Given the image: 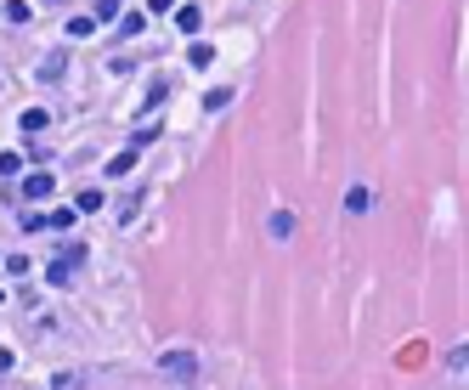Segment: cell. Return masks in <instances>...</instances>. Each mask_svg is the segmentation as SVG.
<instances>
[{
    "label": "cell",
    "instance_id": "8",
    "mask_svg": "<svg viewBox=\"0 0 469 390\" xmlns=\"http://www.w3.org/2000/svg\"><path fill=\"white\" fill-rule=\"evenodd\" d=\"M130 170H136V148H125V153L108 158V175H130Z\"/></svg>",
    "mask_w": 469,
    "mask_h": 390
},
{
    "label": "cell",
    "instance_id": "9",
    "mask_svg": "<svg viewBox=\"0 0 469 390\" xmlns=\"http://www.w3.org/2000/svg\"><path fill=\"white\" fill-rule=\"evenodd\" d=\"M17 125H23V130H29V136H34V130H46V125H51V113H46V108H29V113H23V119H17Z\"/></svg>",
    "mask_w": 469,
    "mask_h": 390
},
{
    "label": "cell",
    "instance_id": "4",
    "mask_svg": "<svg viewBox=\"0 0 469 390\" xmlns=\"http://www.w3.org/2000/svg\"><path fill=\"white\" fill-rule=\"evenodd\" d=\"M198 23H204L198 6H175V29H181V34H198Z\"/></svg>",
    "mask_w": 469,
    "mask_h": 390
},
{
    "label": "cell",
    "instance_id": "16",
    "mask_svg": "<svg viewBox=\"0 0 469 390\" xmlns=\"http://www.w3.org/2000/svg\"><path fill=\"white\" fill-rule=\"evenodd\" d=\"M227 102H232V91H227V85H221V91H210V96H204V108H210V113H221V108H227Z\"/></svg>",
    "mask_w": 469,
    "mask_h": 390
},
{
    "label": "cell",
    "instance_id": "5",
    "mask_svg": "<svg viewBox=\"0 0 469 390\" xmlns=\"http://www.w3.org/2000/svg\"><path fill=\"white\" fill-rule=\"evenodd\" d=\"M266 232L277 237V243H289V237H294V215H289V210H277V215H272V227H266Z\"/></svg>",
    "mask_w": 469,
    "mask_h": 390
},
{
    "label": "cell",
    "instance_id": "13",
    "mask_svg": "<svg viewBox=\"0 0 469 390\" xmlns=\"http://www.w3.org/2000/svg\"><path fill=\"white\" fill-rule=\"evenodd\" d=\"M68 227H74V210H51L46 215V232H68Z\"/></svg>",
    "mask_w": 469,
    "mask_h": 390
},
{
    "label": "cell",
    "instance_id": "11",
    "mask_svg": "<svg viewBox=\"0 0 469 390\" xmlns=\"http://www.w3.org/2000/svg\"><path fill=\"white\" fill-rule=\"evenodd\" d=\"M136 34H142V11H125L119 17V40H136Z\"/></svg>",
    "mask_w": 469,
    "mask_h": 390
},
{
    "label": "cell",
    "instance_id": "19",
    "mask_svg": "<svg viewBox=\"0 0 469 390\" xmlns=\"http://www.w3.org/2000/svg\"><path fill=\"white\" fill-rule=\"evenodd\" d=\"M17 170H23V158H17V153H0V181H6V175H17Z\"/></svg>",
    "mask_w": 469,
    "mask_h": 390
},
{
    "label": "cell",
    "instance_id": "17",
    "mask_svg": "<svg viewBox=\"0 0 469 390\" xmlns=\"http://www.w3.org/2000/svg\"><path fill=\"white\" fill-rule=\"evenodd\" d=\"M91 17H96V23H113V17H119V0H96V11H91Z\"/></svg>",
    "mask_w": 469,
    "mask_h": 390
},
{
    "label": "cell",
    "instance_id": "21",
    "mask_svg": "<svg viewBox=\"0 0 469 390\" xmlns=\"http://www.w3.org/2000/svg\"><path fill=\"white\" fill-rule=\"evenodd\" d=\"M51 6H63V0H51Z\"/></svg>",
    "mask_w": 469,
    "mask_h": 390
},
{
    "label": "cell",
    "instance_id": "14",
    "mask_svg": "<svg viewBox=\"0 0 469 390\" xmlns=\"http://www.w3.org/2000/svg\"><path fill=\"white\" fill-rule=\"evenodd\" d=\"M187 63H192V68H210V63H215V46H192Z\"/></svg>",
    "mask_w": 469,
    "mask_h": 390
},
{
    "label": "cell",
    "instance_id": "1",
    "mask_svg": "<svg viewBox=\"0 0 469 390\" xmlns=\"http://www.w3.org/2000/svg\"><path fill=\"white\" fill-rule=\"evenodd\" d=\"M158 374H164V379H198V351H181V345L164 351V356H158Z\"/></svg>",
    "mask_w": 469,
    "mask_h": 390
},
{
    "label": "cell",
    "instance_id": "3",
    "mask_svg": "<svg viewBox=\"0 0 469 390\" xmlns=\"http://www.w3.org/2000/svg\"><path fill=\"white\" fill-rule=\"evenodd\" d=\"M51 170H34V175H23V198H51Z\"/></svg>",
    "mask_w": 469,
    "mask_h": 390
},
{
    "label": "cell",
    "instance_id": "12",
    "mask_svg": "<svg viewBox=\"0 0 469 390\" xmlns=\"http://www.w3.org/2000/svg\"><path fill=\"white\" fill-rule=\"evenodd\" d=\"M368 204H373V198H368V187H351V193H345V210H351V215H362Z\"/></svg>",
    "mask_w": 469,
    "mask_h": 390
},
{
    "label": "cell",
    "instance_id": "10",
    "mask_svg": "<svg viewBox=\"0 0 469 390\" xmlns=\"http://www.w3.org/2000/svg\"><path fill=\"white\" fill-rule=\"evenodd\" d=\"M158 136V119H142V125H136V136H130V148H136V153H142V148H148V142H153Z\"/></svg>",
    "mask_w": 469,
    "mask_h": 390
},
{
    "label": "cell",
    "instance_id": "18",
    "mask_svg": "<svg viewBox=\"0 0 469 390\" xmlns=\"http://www.w3.org/2000/svg\"><path fill=\"white\" fill-rule=\"evenodd\" d=\"M6 23H29V6L23 0H6Z\"/></svg>",
    "mask_w": 469,
    "mask_h": 390
},
{
    "label": "cell",
    "instance_id": "2",
    "mask_svg": "<svg viewBox=\"0 0 469 390\" xmlns=\"http://www.w3.org/2000/svg\"><path fill=\"white\" fill-rule=\"evenodd\" d=\"M74 266H85V243H68L57 260H46V283H68V277H74Z\"/></svg>",
    "mask_w": 469,
    "mask_h": 390
},
{
    "label": "cell",
    "instance_id": "15",
    "mask_svg": "<svg viewBox=\"0 0 469 390\" xmlns=\"http://www.w3.org/2000/svg\"><path fill=\"white\" fill-rule=\"evenodd\" d=\"M79 210L96 215V210H102V187H85V193H79Z\"/></svg>",
    "mask_w": 469,
    "mask_h": 390
},
{
    "label": "cell",
    "instance_id": "20",
    "mask_svg": "<svg viewBox=\"0 0 469 390\" xmlns=\"http://www.w3.org/2000/svg\"><path fill=\"white\" fill-rule=\"evenodd\" d=\"M153 11H175V0H153Z\"/></svg>",
    "mask_w": 469,
    "mask_h": 390
},
{
    "label": "cell",
    "instance_id": "7",
    "mask_svg": "<svg viewBox=\"0 0 469 390\" xmlns=\"http://www.w3.org/2000/svg\"><path fill=\"white\" fill-rule=\"evenodd\" d=\"M63 68H68V57H63V51H51V57L40 63V79L51 85V79H63Z\"/></svg>",
    "mask_w": 469,
    "mask_h": 390
},
{
    "label": "cell",
    "instance_id": "6",
    "mask_svg": "<svg viewBox=\"0 0 469 390\" xmlns=\"http://www.w3.org/2000/svg\"><path fill=\"white\" fill-rule=\"evenodd\" d=\"M68 34H74V40H91V34H96V17H91V11L68 17Z\"/></svg>",
    "mask_w": 469,
    "mask_h": 390
}]
</instances>
